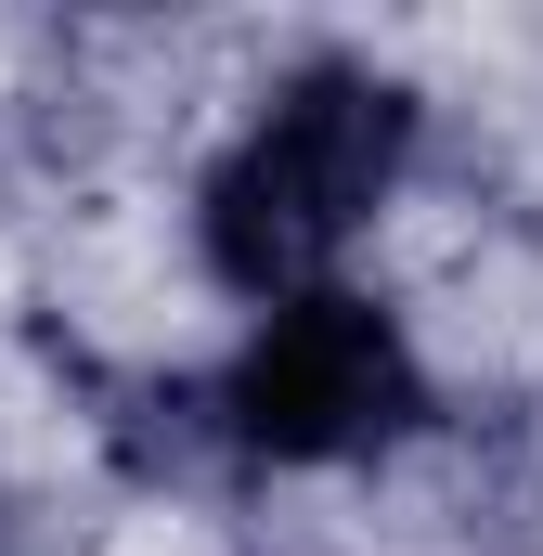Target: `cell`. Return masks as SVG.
<instances>
[{
    "label": "cell",
    "mask_w": 543,
    "mask_h": 556,
    "mask_svg": "<svg viewBox=\"0 0 543 556\" xmlns=\"http://www.w3.org/2000/svg\"><path fill=\"white\" fill-rule=\"evenodd\" d=\"M414 168V91L376 78V65H298L260 117L233 130V155L207 168L194 194V233H207V273L233 298H311L324 260L402 194Z\"/></svg>",
    "instance_id": "obj_1"
},
{
    "label": "cell",
    "mask_w": 543,
    "mask_h": 556,
    "mask_svg": "<svg viewBox=\"0 0 543 556\" xmlns=\"http://www.w3.org/2000/svg\"><path fill=\"white\" fill-rule=\"evenodd\" d=\"M414 415H427V376H414L402 324L350 285H311V298L260 311V337L220 376V440L260 453V466H350V453L402 440Z\"/></svg>",
    "instance_id": "obj_2"
}]
</instances>
